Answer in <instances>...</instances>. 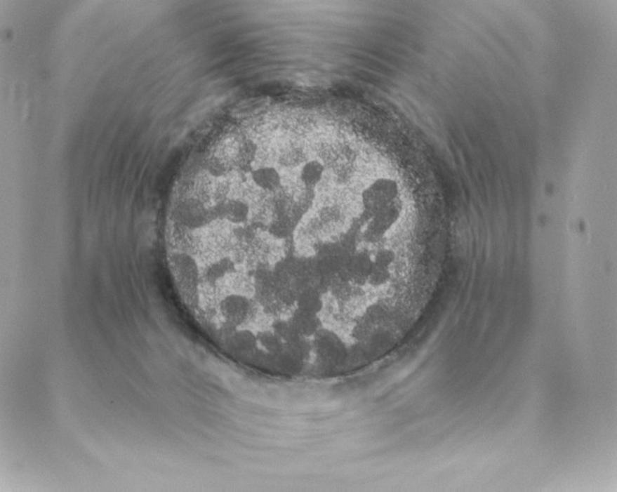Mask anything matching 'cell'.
I'll return each instance as SVG.
<instances>
[{"label":"cell","instance_id":"6da1fadb","mask_svg":"<svg viewBox=\"0 0 617 492\" xmlns=\"http://www.w3.org/2000/svg\"><path fill=\"white\" fill-rule=\"evenodd\" d=\"M399 199L401 192L398 182L388 177H380L372 181L361 192L362 211L369 219Z\"/></svg>","mask_w":617,"mask_h":492},{"label":"cell","instance_id":"7a4b0ae2","mask_svg":"<svg viewBox=\"0 0 617 492\" xmlns=\"http://www.w3.org/2000/svg\"><path fill=\"white\" fill-rule=\"evenodd\" d=\"M403 212V201L399 199L383 211L371 217L364 230V239L371 244L380 241L396 226Z\"/></svg>","mask_w":617,"mask_h":492},{"label":"cell","instance_id":"3957f363","mask_svg":"<svg viewBox=\"0 0 617 492\" xmlns=\"http://www.w3.org/2000/svg\"><path fill=\"white\" fill-rule=\"evenodd\" d=\"M312 344L317 356L326 364H342L348 356L346 344L338 334L329 329L321 328L314 335Z\"/></svg>","mask_w":617,"mask_h":492},{"label":"cell","instance_id":"277c9868","mask_svg":"<svg viewBox=\"0 0 617 492\" xmlns=\"http://www.w3.org/2000/svg\"><path fill=\"white\" fill-rule=\"evenodd\" d=\"M372 265L373 260L369 252L357 251L350 255L339 279L351 282L357 286H366L371 274Z\"/></svg>","mask_w":617,"mask_h":492},{"label":"cell","instance_id":"5b68a950","mask_svg":"<svg viewBox=\"0 0 617 492\" xmlns=\"http://www.w3.org/2000/svg\"><path fill=\"white\" fill-rule=\"evenodd\" d=\"M288 321H291L297 334L306 339L314 338V335L324 328L319 314L305 313L298 309H294Z\"/></svg>","mask_w":617,"mask_h":492},{"label":"cell","instance_id":"8992f818","mask_svg":"<svg viewBox=\"0 0 617 492\" xmlns=\"http://www.w3.org/2000/svg\"><path fill=\"white\" fill-rule=\"evenodd\" d=\"M254 185L264 192L273 193L281 187V173L274 166H261L251 172Z\"/></svg>","mask_w":617,"mask_h":492},{"label":"cell","instance_id":"52a82bcc","mask_svg":"<svg viewBox=\"0 0 617 492\" xmlns=\"http://www.w3.org/2000/svg\"><path fill=\"white\" fill-rule=\"evenodd\" d=\"M324 294L313 286L307 287L304 291H300L297 295L296 309L303 311L305 313L319 314L324 309Z\"/></svg>","mask_w":617,"mask_h":492},{"label":"cell","instance_id":"ba28073f","mask_svg":"<svg viewBox=\"0 0 617 492\" xmlns=\"http://www.w3.org/2000/svg\"><path fill=\"white\" fill-rule=\"evenodd\" d=\"M222 217L234 225H242L251 217V206L242 199H230L222 206Z\"/></svg>","mask_w":617,"mask_h":492},{"label":"cell","instance_id":"9c48e42d","mask_svg":"<svg viewBox=\"0 0 617 492\" xmlns=\"http://www.w3.org/2000/svg\"><path fill=\"white\" fill-rule=\"evenodd\" d=\"M324 175V166L317 159L307 161L299 172V179L307 190H313L321 183Z\"/></svg>","mask_w":617,"mask_h":492},{"label":"cell","instance_id":"30bf717a","mask_svg":"<svg viewBox=\"0 0 617 492\" xmlns=\"http://www.w3.org/2000/svg\"><path fill=\"white\" fill-rule=\"evenodd\" d=\"M296 228V221L292 216L281 215L270 224L268 232L277 239H287L293 234Z\"/></svg>","mask_w":617,"mask_h":492},{"label":"cell","instance_id":"8fae6325","mask_svg":"<svg viewBox=\"0 0 617 492\" xmlns=\"http://www.w3.org/2000/svg\"><path fill=\"white\" fill-rule=\"evenodd\" d=\"M391 269L386 267L379 266V265H372L371 274H369L367 284L373 287H381L386 286L390 279H391Z\"/></svg>","mask_w":617,"mask_h":492},{"label":"cell","instance_id":"7c38bea8","mask_svg":"<svg viewBox=\"0 0 617 492\" xmlns=\"http://www.w3.org/2000/svg\"><path fill=\"white\" fill-rule=\"evenodd\" d=\"M372 260H373L374 264L391 269L394 263V260H396V253L392 249L382 248L377 251L374 255H372Z\"/></svg>","mask_w":617,"mask_h":492},{"label":"cell","instance_id":"4fadbf2b","mask_svg":"<svg viewBox=\"0 0 617 492\" xmlns=\"http://www.w3.org/2000/svg\"><path fill=\"white\" fill-rule=\"evenodd\" d=\"M206 169L211 176L216 177V178L224 177L225 175L228 173V166H226V164L221 159L217 157H212L209 159Z\"/></svg>","mask_w":617,"mask_h":492}]
</instances>
